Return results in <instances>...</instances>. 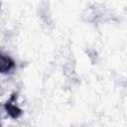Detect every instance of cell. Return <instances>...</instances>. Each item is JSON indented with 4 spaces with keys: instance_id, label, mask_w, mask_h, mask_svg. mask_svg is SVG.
I'll use <instances>...</instances> for the list:
<instances>
[{
    "instance_id": "cell-1",
    "label": "cell",
    "mask_w": 127,
    "mask_h": 127,
    "mask_svg": "<svg viewBox=\"0 0 127 127\" xmlns=\"http://www.w3.org/2000/svg\"><path fill=\"white\" fill-rule=\"evenodd\" d=\"M14 66V62L9 58L6 57L4 55L1 56V64H0V68L2 72H7L9 71L12 67Z\"/></svg>"
},
{
    "instance_id": "cell-2",
    "label": "cell",
    "mask_w": 127,
    "mask_h": 127,
    "mask_svg": "<svg viewBox=\"0 0 127 127\" xmlns=\"http://www.w3.org/2000/svg\"><path fill=\"white\" fill-rule=\"evenodd\" d=\"M5 107H6L7 112H8L12 117H18V116L21 114V110H20L16 105H14L13 103H11L10 101L6 103V106H5Z\"/></svg>"
}]
</instances>
